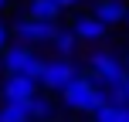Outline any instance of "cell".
Listing matches in <instances>:
<instances>
[{"label": "cell", "mask_w": 129, "mask_h": 122, "mask_svg": "<svg viewBox=\"0 0 129 122\" xmlns=\"http://www.w3.org/2000/svg\"><path fill=\"white\" fill-rule=\"evenodd\" d=\"M0 71H4V54H0Z\"/></svg>", "instance_id": "2e32d148"}, {"label": "cell", "mask_w": 129, "mask_h": 122, "mask_svg": "<svg viewBox=\"0 0 129 122\" xmlns=\"http://www.w3.org/2000/svg\"><path fill=\"white\" fill-rule=\"evenodd\" d=\"M126 92H129V82H126Z\"/></svg>", "instance_id": "ac0fdd59"}, {"label": "cell", "mask_w": 129, "mask_h": 122, "mask_svg": "<svg viewBox=\"0 0 129 122\" xmlns=\"http://www.w3.org/2000/svg\"><path fill=\"white\" fill-rule=\"evenodd\" d=\"M58 31H61L58 24H51V20H38V17H20L17 24H14V37H17L20 44H27V48H34V44H51Z\"/></svg>", "instance_id": "5b68a950"}, {"label": "cell", "mask_w": 129, "mask_h": 122, "mask_svg": "<svg viewBox=\"0 0 129 122\" xmlns=\"http://www.w3.org/2000/svg\"><path fill=\"white\" fill-rule=\"evenodd\" d=\"M0 122H34L31 102H4L0 105Z\"/></svg>", "instance_id": "30bf717a"}, {"label": "cell", "mask_w": 129, "mask_h": 122, "mask_svg": "<svg viewBox=\"0 0 129 122\" xmlns=\"http://www.w3.org/2000/svg\"><path fill=\"white\" fill-rule=\"evenodd\" d=\"M61 102L68 105L71 112H92V115H95L102 105H109V92H105L92 75H78L75 82L61 92Z\"/></svg>", "instance_id": "6da1fadb"}, {"label": "cell", "mask_w": 129, "mask_h": 122, "mask_svg": "<svg viewBox=\"0 0 129 122\" xmlns=\"http://www.w3.org/2000/svg\"><path fill=\"white\" fill-rule=\"evenodd\" d=\"M92 14H95L105 27H112V24H122V20L129 17V7L122 4V0H99Z\"/></svg>", "instance_id": "ba28073f"}, {"label": "cell", "mask_w": 129, "mask_h": 122, "mask_svg": "<svg viewBox=\"0 0 129 122\" xmlns=\"http://www.w3.org/2000/svg\"><path fill=\"white\" fill-rule=\"evenodd\" d=\"M95 122H129V105H102L95 112Z\"/></svg>", "instance_id": "4fadbf2b"}, {"label": "cell", "mask_w": 129, "mask_h": 122, "mask_svg": "<svg viewBox=\"0 0 129 122\" xmlns=\"http://www.w3.org/2000/svg\"><path fill=\"white\" fill-rule=\"evenodd\" d=\"M71 31L78 34V41H92V44H95V41H102L105 34H109V27H105L95 14H78V17L71 20Z\"/></svg>", "instance_id": "52a82bcc"}, {"label": "cell", "mask_w": 129, "mask_h": 122, "mask_svg": "<svg viewBox=\"0 0 129 122\" xmlns=\"http://www.w3.org/2000/svg\"><path fill=\"white\" fill-rule=\"evenodd\" d=\"M7 48H10V31H7V24L0 20V54H4Z\"/></svg>", "instance_id": "5bb4252c"}, {"label": "cell", "mask_w": 129, "mask_h": 122, "mask_svg": "<svg viewBox=\"0 0 129 122\" xmlns=\"http://www.w3.org/2000/svg\"><path fill=\"white\" fill-rule=\"evenodd\" d=\"M58 4L64 7V10H68V7H75V4H78V0H58Z\"/></svg>", "instance_id": "9a60e30c"}, {"label": "cell", "mask_w": 129, "mask_h": 122, "mask_svg": "<svg viewBox=\"0 0 129 122\" xmlns=\"http://www.w3.org/2000/svg\"><path fill=\"white\" fill-rule=\"evenodd\" d=\"M41 82H34V78L27 75H7L4 85H0V95H4V102H31V98H38Z\"/></svg>", "instance_id": "8992f818"}, {"label": "cell", "mask_w": 129, "mask_h": 122, "mask_svg": "<svg viewBox=\"0 0 129 122\" xmlns=\"http://www.w3.org/2000/svg\"><path fill=\"white\" fill-rule=\"evenodd\" d=\"M64 7L58 0H27V17H38V20H51V24H58Z\"/></svg>", "instance_id": "9c48e42d"}, {"label": "cell", "mask_w": 129, "mask_h": 122, "mask_svg": "<svg viewBox=\"0 0 129 122\" xmlns=\"http://www.w3.org/2000/svg\"><path fill=\"white\" fill-rule=\"evenodd\" d=\"M78 75H82V71L75 68L71 58H48V61H44V71H41V88H44V92H58V95H61Z\"/></svg>", "instance_id": "277c9868"}, {"label": "cell", "mask_w": 129, "mask_h": 122, "mask_svg": "<svg viewBox=\"0 0 129 122\" xmlns=\"http://www.w3.org/2000/svg\"><path fill=\"white\" fill-rule=\"evenodd\" d=\"M126 24H129V17H126Z\"/></svg>", "instance_id": "d6986e66"}, {"label": "cell", "mask_w": 129, "mask_h": 122, "mask_svg": "<svg viewBox=\"0 0 129 122\" xmlns=\"http://www.w3.org/2000/svg\"><path fill=\"white\" fill-rule=\"evenodd\" d=\"M4 71L7 75H27V78H34V82H41L44 58H38L34 48H27V44H10L4 51Z\"/></svg>", "instance_id": "3957f363"}, {"label": "cell", "mask_w": 129, "mask_h": 122, "mask_svg": "<svg viewBox=\"0 0 129 122\" xmlns=\"http://www.w3.org/2000/svg\"><path fill=\"white\" fill-rule=\"evenodd\" d=\"M88 75L95 78L105 92L126 88V82H129V71H126V64L119 61L116 51H92L88 54Z\"/></svg>", "instance_id": "7a4b0ae2"}, {"label": "cell", "mask_w": 129, "mask_h": 122, "mask_svg": "<svg viewBox=\"0 0 129 122\" xmlns=\"http://www.w3.org/2000/svg\"><path fill=\"white\" fill-rule=\"evenodd\" d=\"M54 51H58V58H71L75 54V48H78V34L71 31V27H64V31H58L54 34Z\"/></svg>", "instance_id": "8fae6325"}, {"label": "cell", "mask_w": 129, "mask_h": 122, "mask_svg": "<svg viewBox=\"0 0 129 122\" xmlns=\"http://www.w3.org/2000/svg\"><path fill=\"white\" fill-rule=\"evenodd\" d=\"M31 115H34V122H51V119H54V102H51L48 95L31 98Z\"/></svg>", "instance_id": "7c38bea8"}, {"label": "cell", "mask_w": 129, "mask_h": 122, "mask_svg": "<svg viewBox=\"0 0 129 122\" xmlns=\"http://www.w3.org/2000/svg\"><path fill=\"white\" fill-rule=\"evenodd\" d=\"M4 7H7V0H0V10H4Z\"/></svg>", "instance_id": "e0dca14e"}]
</instances>
